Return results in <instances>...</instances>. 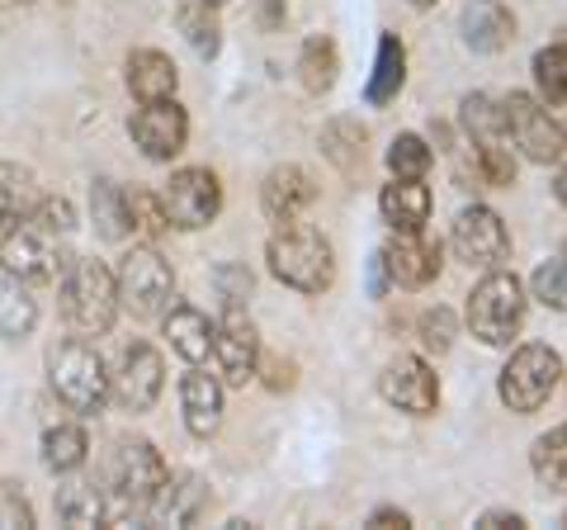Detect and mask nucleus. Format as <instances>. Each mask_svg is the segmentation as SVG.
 Here are the masks:
<instances>
[{"label":"nucleus","instance_id":"f257e3e1","mask_svg":"<svg viewBox=\"0 0 567 530\" xmlns=\"http://www.w3.org/2000/svg\"><path fill=\"white\" fill-rule=\"evenodd\" d=\"M265 261H270V275L279 285H289L298 294H322L336 279V256L331 242L308 223H279V233L265 246Z\"/></svg>","mask_w":567,"mask_h":530},{"label":"nucleus","instance_id":"f03ea898","mask_svg":"<svg viewBox=\"0 0 567 530\" xmlns=\"http://www.w3.org/2000/svg\"><path fill=\"white\" fill-rule=\"evenodd\" d=\"M62 313L81 337H104L118 317V279L95 256H71L62 271Z\"/></svg>","mask_w":567,"mask_h":530},{"label":"nucleus","instance_id":"7ed1b4c3","mask_svg":"<svg viewBox=\"0 0 567 530\" xmlns=\"http://www.w3.org/2000/svg\"><path fill=\"white\" fill-rule=\"evenodd\" d=\"M48 384L76 417H95L110 402V369L81 332L48 350Z\"/></svg>","mask_w":567,"mask_h":530},{"label":"nucleus","instance_id":"20e7f679","mask_svg":"<svg viewBox=\"0 0 567 530\" xmlns=\"http://www.w3.org/2000/svg\"><path fill=\"white\" fill-rule=\"evenodd\" d=\"M520 327H525V285L496 265L468 294V332L483 346H511Z\"/></svg>","mask_w":567,"mask_h":530},{"label":"nucleus","instance_id":"39448f33","mask_svg":"<svg viewBox=\"0 0 567 530\" xmlns=\"http://www.w3.org/2000/svg\"><path fill=\"white\" fill-rule=\"evenodd\" d=\"M464 133H468L477 175H483L487 185H496V190L516 185V152H511V133H506L502 100H492V95H468V100H464Z\"/></svg>","mask_w":567,"mask_h":530},{"label":"nucleus","instance_id":"423d86ee","mask_svg":"<svg viewBox=\"0 0 567 530\" xmlns=\"http://www.w3.org/2000/svg\"><path fill=\"white\" fill-rule=\"evenodd\" d=\"M558 379H563L558 350L529 342L520 350H511V360L502 365V375H496V398H502L511 412L529 417V412H539L548 402V394L558 388Z\"/></svg>","mask_w":567,"mask_h":530},{"label":"nucleus","instance_id":"0eeeda50","mask_svg":"<svg viewBox=\"0 0 567 530\" xmlns=\"http://www.w3.org/2000/svg\"><path fill=\"white\" fill-rule=\"evenodd\" d=\"M114 279H118V308H128L133 317H166L171 298H175V271L152 242L133 246V252L118 261Z\"/></svg>","mask_w":567,"mask_h":530},{"label":"nucleus","instance_id":"6e6552de","mask_svg":"<svg viewBox=\"0 0 567 530\" xmlns=\"http://www.w3.org/2000/svg\"><path fill=\"white\" fill-rule=\"evenodd\" d=\"M114 507H110V521H118L123 511H147L156 502V492L166 488L171 479V469H166V459L162 450L152 446V440H123L118 455H114Z\"/></svg>","mask_w":567,"mask_h":530},{"label":"nucleus","instance_id":"1a4fd4ad","mask_svg":"<svg viewBox=\"0 0 567 530\" xmlns=\"http://www.w3.org/2000/svg\"><path fill=\"white\" fill-rule=\"evenodd\" d=\"M502 114H506V133H511V147H520L535 166L548 162H563L567 152V133L563 123L548 114V104L539 95H525V91H511L502 100Z\"/></svg>","mask_w":567,"mask_h":530},{"label":"nucleus","instance_id":"9d476101","mask_svg":"<svg viewBox=\"0 0 567 530\" xmlns=\"http://www.w3.org/2000/svg\"><path fill=\"white\" fill-rule=\"evenodd\" d=\"M66 261H71V256H62L58 233H48V227L29 223V218H24L20 227H10L6 242H0V265H6V271H14L20 279H29V285H43V279H62Z\"/></svg>","mask_w":567,"mask_h":530},{"label":"nucleus","instance_id":"9b49d317","mask_svg":"<svg viewBox=\"0 0 567 530\" xmlns=\"http://www.w3.org/2000/svg\"><path fill=\"white\" fill-rule=\"evenodd\" d=\"M162 204H166V214H171V227L194 233V227H208L213 218H218L223 185H218V175H213L208 166H185V171H175L171 181H166Z\"/></svg>","mask_w":567,"mask_h":530},{"label":"nucleus","instance_id":"f8f14e48","mask_svg":"<svg viewBox=\"0 0 567 530\" xmlns=\"http://www.w3.org/2000/svg\"><path fill=\"white\" fill-rule=\"evenodd\" d=\"M450 246H454V256L464 261V265H477V271H496V265L511 256V233H506V223H502L496 208L468 204L464 214L454 218V227H450Z\"/></svg>","mask_w":567,"mask_h":530},{"label":"nucleus","instance_id":"ddd939ff","mask_svg":"<svg viewBox=\"0 0 567 530\" xmlns=\"http://www.w3.org/2000/svg\"><path fill=\"white\" fill-rule=\"evenodd\" d=\"M162 384H166V365H162V356H156V346L133 342L128 350H123L118 369L110 375V398L118 402L123 412L142 417V412L156 408V398H162Z\"/></svg>","mask_w":567,"mask_h":530},{"label":"nucleus","instance_id":"4468645a","mask_svg":"<svg viewBox=\"0 0 567 530\" xmlns=\"http://www.w3.org/2000/svg\"><path fill=\"white\" fill-rule=\"evenodd\" d=\"M128 133L133 143L142 147L147 162H171V156H181L185 143H189V114L171 100H147L142 110L128 119Z\"/></svg>","mask_w":567,"mask_h":530},{"label":"nucleus","instance_id":"2eb2a0df","mask_svg":"<svg viewBox=\"0 0 567 530\" xmlns=\"http://www.w3.org/2000/svg\"><path fill=\"white\" fill-rule=\"evenodd\" d=\"M213 360H218V375L227 388H246L260 375V337L241 308L223 313L218 332H213Z\"/></svg>","mask_w":567,"mask_h":530},{"label":"nucleus","instance_id":"dca6fc26","mask_svg":"<svg viewBox=\"0 0 567 530\" xmlns=\"http://www.w3.org/2000/svg\"><path fill=\"white\" fill-rule=\"evenodd\" d=\"M379 394L393 402L398 412H412V417H431L440 408V379L421 356H398L388 365L379 379Z\"/></svg>","mask_w":567,"mask_h":530},{"label":"nucleus","instance_id":"f3484780","mask_svg":"<svg viewBox=\"0 0 567 530\" xmlns=\"http://www.w3.org/2000/svg\"><path fill=\"white\" fill-rule=\"evenodd\" d=\"M379 256H383L388 279L402 289H425L440 275V242L425 233V227L421 233H398Z\"/></svg>","mask_w":567,"mask_h":530},{"label":"nucleus","instance_id":"a211bd4d","mask_svg":"<svg viewBox=\"0 0 567 530\" xmlns=\"http://www.w3.org/2000/svg\"><path fill=\"white\" fill-rule=\"evenodd\" d=\"M317 200V185L303 166H275L260 185V208L270 223H293Z\"/></svg>","mask_w":567,"mask_h":530},{"label":"nucleus","instance_id":"6ab92c4d","mask_svg":"<svg viewBox=\"0 0 567 530\" xmlns=\"http://www.w3.org/2000/svg\"><path fill=\"white\" fill-rule=\"evenodd\" d=\"M458 29H464V43L473 52H502L516 39V14L502 0H468L464 14H458Z\"/></svg>","mask_w":567,"mask_h":530},{"label":"nucleus","instance_id":"aec40b11","mask_svg":"<svg viewBox=\"0 0 567 530\" xmlns=\"http://www.w3.org/2000/svg\"><path fill=\"white\" fill-rule=\"evenodd\" d=\"M181 408H185L189 436L208 440L213 431L223 427V384L213 375H204L199 365H189V375L181 379Z\"/></svg>","mask_w":567,"mask_h":530},{"label":"nucleus","instance_id":"412c9836","mask_svg":"<svg viewBox=\"0 0 567 530\" xmlns=\"http://www.w3.org/2000/svg\"><path fill=\"white\" fill-rule=\"evenodd\" d=\"M431 185L425 181H402L393 175V185H383L379 194V208H383V223L393 227V233H421L425 223H431Z\"/></svg>","mask_w":567,"mask_h":530},{"label":"nucleus","instance_id":"4be33fe9","mask_svg":"<svg viewBox=\"0 0 567 530\" xmlns=\"http://www.w3.org/2000/svg\"><path fill=\"white\" fill-rule=\"evenodd\" d=\"M162 332L185 365H204L213 356V332H218V323H208V313L189 308V304H175V308H166Z\"/></svg>","mask_w":567,"mask_h":530},{"label":"nucleus","instance_id":"5701e85b","mask_svg":"<svg viewBox=\"0 0 567 530\" xmlns=\"http://www.w3.org/2000/svg\"><path fill=\"white\" fill-rule=\"evenodd\" d=\"M175 85H181V72H175V62L166 52L156 48H137L128 52V91L147 104V100H171Z\"/></svg>","mask_w":567,"mask_h":530},{"label":"nucleus","instance_id":"b1692460","mask_svg":"<svg viewBox=\"0 0 567 530\" xmlns=\"http://www.w3.org/2000/svg\"><path fill=\"white\" fill-rule=\"evenodd\" d=\"M33 323H39V298L29 294V279L0 265V337L6 342H24Z\"/></svg>","mask_w":567,"mask_h":530},{"label":"nucleus","instance_id":"393cba45","mask_svg":"<svg viewBox=\"0 0 567 530\" xmlns=\"http://www.w3.org/2000/svg\"><path fill=\"white\" fill-rule=\"evenodd\" d=\"M204 502H208L204 479H194V473H171L166 488L156 492V502L147 511H152L156 521H166V526H189L194 517H199Z\"/></svg>","mask_w":567,"mask_h":530},{"label":"nucleus","instance_id":"a878e982","mask_svg":"<svg viewBox=\"0 0 567 530\" xmlns=\"http://www.w3.org/2000/svg\"><path fill=\"white\" fill-rule=\"evenodd\" d=\"M402 85H406V48L398 33H379V58H374V77L364 85V100L379 110V104L398 100Z\"/></svg>","mask_w":567,"mask_h":530},{"label":"nucleus","instance_id":"bb28decb","mask_svg":"<svg viewBox=\"0 0 567 530\" xmlns=\"http://www.w3.org/2000/svg\"><path fill=\"white\" fill-rule=\"evenodd\" d=\"M33 200H39L33 194V175L14 162H0V242H6L10 227H20L29 218Z\"/></svg>","mask_w":567,"mask_h":530},{"label":"nucleus","instance_id":"cd10ccee","mask_svg":"<svg viewBox=\"0 0 567 530\" xmlns=\"http://www.w3.org/2000/svg\"><path fill=\"white\" fill-rule=\"evenodd\" d=\"M336 72H341V52H336V43L327 33H312L303 43V52H298V81H303V91H312V95L331 91Z\"/></svg>","mask_w":567,"mask_h":530},{"label":"nucleus","instance_id":"c85d7f7f","mask_svg":"<svg viewBox=\"0 0 567 530\" xmlns=\"http://www.w3.org/2000/svg\"><path fill=\"white\" fill-rule=\"evenodd\" d=\"M322 152L341 175H360V166H364V129L354 119H331L322 129Z\"/></svg>","mask_w":567,"mask_h":530},{"label":"nucleus","instance_id":"c756f323","mask_svg":"<svg viewBox=\"0 0 567 530\" xmlns=\"http://www.w3.org/2000/svg\"><path fill=\"white\" fill-rule=\"evenodd\" d=\"M85 450H91V440L76 421H58V427L43 431V465L52 473H76L85 465Z\"/></svg>","mask_w":567,"mask_h":530},{"label":"nucleus","instance_id":"7c9ffc66","mask_svg":"<svg viewBox=\"0 0 567 530\" xmlns=\"http://www.w3.org/2000/svg\"><path fill=\"white\" fill-rule=\"evenodd\" d=\"M123 208H128V233H137L142 242H156L171 227V214H166V204H162V194H152V190H123Z\"/></svg>","mask_w":567,"mask_h":530},{"label":"nucleus","instance_id":"2f4dec72","mask_svg":"<svg viewBox=\"0 0 567 530\" xmlns=\"http://www.w3.org/2000/svg\"><path fill=\"white\" fill-rule=\"evenodd\" d=\"M58 517L66 526H100L110 521V502H104V492L95 483H66L58 492Z\"/></svg>","mask_w":567,"mask_h":530},{"label":"nucleus","instance_id":"473e14b6","mask_svg":"<svg viewBox=\"0 0 567 530\" xmlns=\"http://www.w3.org/2000/svg\"><path fill=\"white\" fill-rule=\"evenodd\" d=\"M91 214L104 242H123L128 237V208H123V190L114 181H95L91 185Z\"/></svg>","mask_w":567,"mask_h":530},{"label":"nucleus","instance_id":"72a5a7b5","mask_svg":"<svg viewBox=\"0 0 567 530\" xmlns=\"http://www.w3.org/2000/svg\"><path fill=\"white\" fill-rule=\"evenodd\" d=\"M213 10H218V6H208V0H185L181 14H175V20H181V33L194 43V52H199V58H213V52L223 48V33H218V20H213Z\"/></svg>","mask_w":567,"mask_h":530},{"label":"nucleus","instance_id":"f704fd0d","mask_svg":"<svg viewBox=\"0 0 567 530\" xmlns=\"http://www.w3.org/2000/svg\"><path fill=\"white\" fill-rule=\"evenodd\" d=\"M529 465H535L539 483L548 488H567V427H554L535 440V450H529Z\"/></svg>","mask_w":567,"mask_h":530},{"label":"nucleus","instance_id":"c9c22d12","mask_svg":"<svg viewBox=\"0 0 567 530\" xmlns=\"http://www.w3.org/2000/svg\"><path fill=\"white\" fill-rule=\"evenodd\" d=\"M535 85L544 104H567V48H539L535 52Z\"/></svg>","mask_w":567,"mask_h":530},{"label":"nucleus","instance_id":"e433bc0d","mask_svg":"<svg viewBox=\"0 0 567 530\" xmlns=\"http://www.w3.org/2000/svg\"><path fill=\"white\" fill-rule=\"evenodd\" d=\"M388 171L402 175V181H425V171H431V147H425V137L402 133L398 143L388 147Z\"/></svg>","mask_w":567,"mask_h":530},{"label":"nucleus","instance_id":"4c0bfd02","mask_svg":"<svg viewBox=\"0 0 567 530\" xmlns=\"http://www.w3.org/2000/svg\"><path fill=\"white\" fill-rule=\"evenodd\" d=\"M529 289H535V298H539V304H548V308L567 313V256L544 261L539 271L529 275Z\"/></svg>","mask_w":567,"mask_h":530},{"label":"nucleus","instance_id":"58836bf2","mask_svg":"<svg viewBox=\"0 0 567 530\" xmlns=\"http://www.w3.org/2000/svg\"><path fill=\"white\" fill-rule=\"evenodd\" d=\"M29 223H39V227H48V233L66 237L71 227H76V208H71L66 200H58V194H39L33 208H29Z\"/></svg>","mask_w":567,"mask_h":530},{"label":"nucleus","instance_id":"ea45409f","mask_svg":"<svg viewBox=\"0 0 567 530\" xmlns=\"http://www.w3.org/2000/svg\"><path fill=\"white\" fill-rule=\"evenodd\" d=\"M421 346L435 350V356H445L454 346V313L450 308H431L421 317Z\"/></svg>","mask_w":567,"mask_h":530},{"label":"nucleus","instance_id":"a19ab883","mask_svg":"<svg viewBox=\"0 0 567 530\" xmlns=\"http://www.w3.org/2000/svg\"><path fill=\"white\" fill-rule=\"evenodd\" d=\"M218 294L227 308H241L246 298H251V271L246 265H223L218 271Z\"/></svg>","mask_w":567,"mask_h":530},{"label":"nucleus","instance_id":"79ce46f5","mask_svg":"<svg viewBox=\"0 0 567 530\" xmlns=\"http://www.w3.org/2000/svg\"><path fill=\"white\" fill-rule=\"evenodd\" d=\"M33 526V511L20 498V488H0V530H29Z\"/></svg>","mask_w":567,"mask_h":530},{"label":"nucleus","instance_id":"37998d69","mask_svg":"<svg viewBox=\"0 0 567 530\" xmlns=\"http://www.w3.org/2000/svg\"><path fill=\"white\" fill-rule=\"evenodd\" d=\"M369 526H374V530H406V526H412V517L398 511V507H379L374 517H369Z\"/></svg>","mask_w":567,"mask_h":530},{"label":"nucleus","instance_id":"c03bdc74","mask_svg":"<svg viewBox=\"0 0 567 530\" xmlns=\"http://www.w3.org/2000/svg\"><path fill=\"white\" fill-rule=\"evenodd\" d=\"M477 526H483V530H525V517H520V511H487Z\"/></svg>","mask_w":567,"mask_h":530},{"label":"nucleus","instance_id":"a18cd8bd","mask_svg":"<svg viewBox=\"0 0 567 530\" xmlns=\"http://www.w3.org/2000/svg\"><path fill=\"white\" fill-rule=\"evenodd\" d=\"M265 369H270V379H265V384H270L275 394H279V388H293V365L289 360H265Z\"/></svg>","mask_w":567,"mask_h":530},{"label":"nucleus","instance_id":"49530a36","mask_svg":"<svg viewBox=\"0 0 567 530\" xmlns=\"http://www.w3.org/2000/svg\"><path fill=\"white\" fill-rule=\"evenodd\" d=\"M554 194H558V204L567 208V162H563V171H558V181H554Z\"/></svg>","mask_w":567,"mask_h":530},{"label":"nucleus","instance_id":"de8ad7c7","mask_svg":"<svg viewBox=\"0 0 567 530\" xmlns=\"http://www.w3.org/2000/svg\"><path fill=\"white\" fill-rule=\"evenodd\" d=\"M412 6H421V10H425V6H435V0H412Z\"/></svg>","mask_w":567,"mask_h":530},{"label":"nucleus","instance_id":"09e8293b","mask_svg":"<svg viewBox=\"0 0 567 530\" xmlns=\"http://www.w3.org/2000/svg\"><path fill=\"white\" fill-rule=\"evenodd\" d=\"M208 6H227V0H208Z\"/></svg>","mask_w":567,"mask_h":530},{"label":"nucleus","instance_id":"8fccbe9b","mask_svg":"<svg viewBox=\"0 0 567 530\" xmlns=\"http://www.w3.org/2000/svg\"><path fill=\"white\" fill-rule=\"evenodd\" d=\"M0 6H14V0H0Z\"/></svg>","mask_w":567,"mask_h":530},{"label":"nucleus","instance_id":"3c124183","mask_svg":"<svg viewBox=\"0 0 567 530\" xmlns=\"http://www.w3.org/2000/svg\"><path fill=\"white\" fill-rule=\"evenodd\" d=\"M563 133H567V123H563Z\"/></svg>","mask_w":567,"mask_h":530},{"label":"nucleus","instance_id":"603ef678","mask_svg":"<svg viewBox=\"0 0 567 530\" xmlns=\"http://www.w3.org/2000/svg\"><path fill=\"white\" fill-rule=\"evenodd\" d=\"M563 256H567V246H563Z\"/></svg>","mask_w":567,"mask_h":530}]
</instances>
